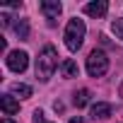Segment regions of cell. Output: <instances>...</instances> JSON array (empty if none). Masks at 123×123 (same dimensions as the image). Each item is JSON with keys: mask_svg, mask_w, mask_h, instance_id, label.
<instances>
[{"mask_svg": "<svg viewBox=\"0 0 123 123\" xmlns=\"http://www.w3.org/2000/svg\"><path fill=\"white\" fill-rule=\"evenodd\" d=\"M55 68H58V51H55V46L46 43L39 51V58H36V77L41 82H48L53 77Z\"/></svg>", "mask_w": 123, "mask_h": 123, "instance_id": "1", "label": "cell"}, {"mask_svg": "<svg viewBox=\"0 0 123 123\" xmlns=\"http://www.w3.org/2000/svg\"><path fill=\"white\" fill-rule=\"evenodd\" d=\"M85 34H87V27H85V22L82 19H77V17H73L70 22H68V27H65V46H68V51H80V46H82V41H85Z\"/></svg>", "mask_w": 123, "mask_h": 123, "instance_id": "2", "label": "cell"}, {"mask_svg": "<svg viewBox=\"0 0 123 123\" xmlns=\"http://www.w3.org/2000/svg\"><path fill=\"white\" fill-rule=\"evenodd\" d=\"M106 70H109V58H106V53L99 51V48H94V51L87 55V73H89L92 77H101V75H106Z\"/></svg>", "mask_w": 123, "mask_h": 123, "instance_id": "3", "label": "cell"}, {"mask_svg": "<svg viewBox=\"0 0 123 123\" xmlns=\"http://www.w3.org/2000/svg\"><path fill=\"white\" fill-rule=\"evenodd\" d=\"M5 63L12 73H24L27 65H29V53L27 51H10L7 58H5Z\"/></svg>", "mask_w": 123, "mask_h": 123, "instance_id": "4", "label": "cell"}, {"mask_svg": "<svg viewBox=\"0 0 123 123\" xmlns=\"http://www.w3.org/2000/svg\"><path fill=\"white\" fill-rule=\"evenodd\" d=\"M85 12H87L89 17H104V15L109 12V3H106V0H94V3H87V5H85Z\"/></svg>", "mask_w": 123, "mask_h": 123, "instance_id": "5", "label": "cell"}, {"mask_svg": "<svg viewBox=\"0 0 123 123\" xmlns=\"http://www.w3.org/2000/svg\"><path fill=\"white\" fill-rule=\"evenodd\" d=\"M0 109H3L5 116H15V113L19 111V101H17L12 94H3V97H0Z\"/></svg>", "mask_w": 123, "mask_h": 123, "instance_id": "6", "label": "cell"}, {"mask_svg": "<svg viewBox=\"0 0 123 123\" xmlns=\"http://www.w3.org/2000/svg\"><path fill=\"white\" fill-rule=\"evenodd\" d=\"M41 12H43L48 19H55L60 12H63V5H60L58 0H43V3H41Z\"/></svg>", "mask_w": 123, "mask_h": 123, "instance_id": "7", "label": "cell"}, {"mask_svg": "<svg viewBox=\"0 0 123 123\" xmlns=\"http://www.w3.org/2000/svg\"><path fill=\"white\" fill-rule=\"evenodd\" d=\"M111 104H106V101H97V104H92V109H89V113H92V118L97 121V118H109L111 116Z\"/></svg>", "mask_w": 123, "mask_h": 123, "instance_id": "8", "label": "cell"}, {"mask_svg": "<svg viewBox=\"0 0 123 123\" xmlns=\"http://www.w3.org/2000/svg\"><path fill=\"white\" fill-rule=\"evenodd\" d=\"M10 94H12V97H19V99H29V97L34 94V89H31V85H24V82H15V85L10 87Z\"/></svg>", "mask_w": 123, "mask_h": 123, "instance_id": "9", "label": "cell"}, {"mask_svg": "<svg viewBox=\"0 0 123 123\" xmlns=\"http://www.w3.org/2000/svg\"><path fill=\"white\" fill-rule=\"evenodd\" d=\"M12 29H15V34H17L19 39H27V36H29V22H27V19H15V22H12Z\"/></svg>", "mask_w": 123, "mask_h": 123, "instance_id": "10", "label": "cell"}, {"mask_svg": "<svg viewBox=\"0 0 123 123\" xmlns=\"http://www.w3.org/2000/svg\"><path fill=\"white\" fill-rule=\"evenodd\" d=\"M60 70H63L68 77H77V75H80V68H77V63H75V60H63Z\"/></svg>", "mask_w": 123, "mask_h": 123, "instance_id": "11", "label": "cell"}, {"mask_svg": "<svg viewBox=\"0 0 123 123\" xmlns=\"http://www.w3.org/2000/svg\"><path fill=\"white\" fill-rule=\"evenodd\" d=\"M87 104H89V89H80L75 94V106L80 109V106H87Z\"/></svg>", "mask_w": 123, "mask_h": 123, "instance_id": "12", "label": "cell"}, {"mask_svg": "<svg viewBox=\"0 0 123 123\" xmlns=\"http://www.w3.org/2000/svg\"><path fill=\"white\" fill-rule=\"evenodd\" d=\"M111 29H113V34H116V39H121V41H123V19H113V24H111Z\"/></svg>", "mask_w": 123, "mask_h": 123, "instance_id": "13", "label": "cell"}, {"mask_svg": "<svg viewBox=\"0 0 123 123\" xmlns=\"http://www.w3.org/2000/svg\"><path fill=\"white\" fill-rule=\"evenodd\" d=\"M34 123H51V121H46L41 111H34Z\"/></svg>", "mask_w": 123, "mask_h": 123, "instance_id": "14", "label": "cell"}, {"mask_svg": "<svg viewBox=\"0 0 123 123\" xmlns=\"http://www.w3.org/2000/svg\"><path fill=\"white\" fill-rule=\"evenodd\" d=\"M0 24L7 27V24H10V17H7V15H0Z\"/></svg>", "mask_w": 123, "mask_h": 123, "instance_id": "15", "label": "cell"}, {"mask_svg": "<svg viewBox=\"0 0 123 123\" xmlns=\"http://www.w3.org/2000/svg\"><path fill=\"white\" fill-rule=\"evenodd\" d=\"M70 123H85V121H82L80 116H75V118H70Z\"/></svg>", "mask_w": 123, "mask_h": 123, "instance_id": "16", "label": "cell"}, {"mask_svg": "<svg viewBox=\"0 0 123 123\" xmlns=\"http://www.w3.org/2000/svg\"><path fill=\"white\" fill-rule=\"evenodd\" d=\"M0 123H15V121H12L10 116H5V118H3V121H0Z\"/></svg>", "mask_w": 123, "mask_h": 123, "instance_id": "17", "label": "cell"}]
</instances>
